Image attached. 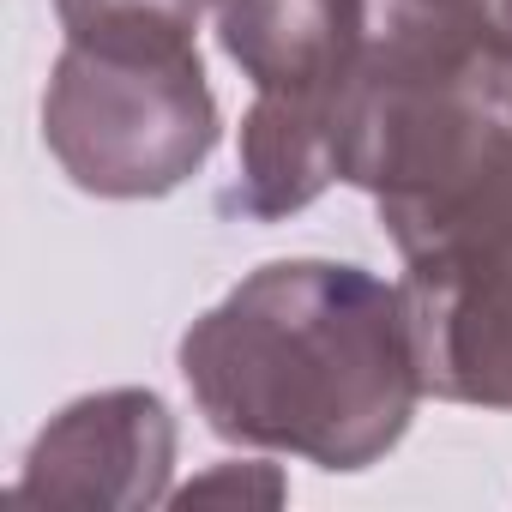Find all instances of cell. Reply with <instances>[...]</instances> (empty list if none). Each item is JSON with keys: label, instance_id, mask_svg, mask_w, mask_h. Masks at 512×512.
<instances>
[{"label": "cell", "instance_id": "obj_1", "mask_svg": "<svg viewBox=\"0 0 512 512\" xmlns=\"http://www.w3.org/2000/svg\"><path fill=\"white\" fill-rule=\"evenodd\" d=\"M181 380L211 434L320 470L380 464L428 392L404 290L338 260L247 272L187 326Z\"/></svg>", "mask_w": 512, "mask_h": 512}, {"label": "cell", "instance_id": "obj_2", "mask_svg": "<svg viewBox=\"0 0 512 512\" xmlns=\"http://www.w3.org/2000/svg\"><path fill=\"white\" fill-rule=\"evenodd\" d=\"M217 43L253 79L229 205L266 223L314 205L344 181L368 0H217Z\"/></svg>", "mask_w": 512, "mask_h": 512}, {"label": "cell", "instance_id": "obj_3", "mask_svg": "<svg viewBox=\"0 0 512 512\" xmlns=\"http://www.w3.org/2000/svg\"><path fill=\"white\" fill-rule=\"evenodd\" d=\"M43 139L79 193H175L217 151V97L199 43L67 37L43 97Z\"/></svg>", "mask_w": 512, "mask_h": 512}, {"label": "cell", "instance_id": "obj_4", "mask_svg": "<svg viewBox=\"0 0 512 512\" xmlns=\"http://www.w3.org/2000/svg\"><path fill=\"white\" fill-rule=\"evenodd\" d=\"M175 416L157 392L115 386L73 398L25 452V476L7 488L13 506H97L133 512L169 500Z\"/></svg>", "mask_w": 512, "mask_h": 512}, {"label": "cell", "instance_id": "obj_5", "mask_svg": "<svg viewBox=\"0 0 512 512\" xmlns=\"http://www.w3.org/2000/svg\"><path fill=\"white\" fill-rule=\"evenodd\" d=\"M217 0H55L67 37H121V43H193Z\"/></svg>", "mask_w": 512, "mask_h": 512}, {"label": "cell", "instance_id": "obj_6", "mask_svg": "<svg viewBox=\"0 0 512 512\" xmlns=\"http://www.w3.org/2000/svg\"><path fill=\"white\" fill-rule=\"evenodd\" d=\"M368 25L410 37L512 43V0H368Z\"/></svg>", "mask_w": 512, "mask_h": 512}, {"label": "cell", "instance_id": "obj_7", "mask_svg": "<svg viewBox=\"0 0 512 512\" xmlns=\"http://www.w3.org/2000/svg\"><path fill=\"white\" fill-rule=\"evenodd\" d=\"M290 482L272 464H217L205 476H193L187 488H175V506H205V500H241V506H284Z\"/></svg>", "mask_w": 512, "mask_h": 512}]
</instances>
